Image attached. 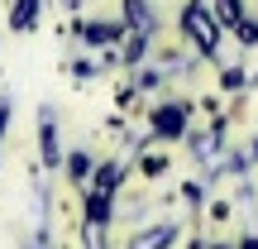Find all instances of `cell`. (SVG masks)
<instances>
[{"label":"cell","mask_w":258,"mask_h":249,"mask_svg":"<svg viewBox=\"0 0 258 249\" xmlns=\"http://www.w3.org/2000/svg\"><path fill=\"white\" fill-rule=\"evenodd\" d=\"M5 120H10V111H5V106H0V134H5Z\"/></svg>","instance_id":"cell-14"},{"label":"cell","mask_w":258,"mask_h":249,"mask_svg":"<svg viewBox=\"0 0 258 249\" xmlns=\"http://www.w3.org/2000/svg\"><path fill=\"white\" fill-rule=\"evenodd\" d=\"M215 249H230V244H215Z\"/></svg>","instance_id":"cell-16"},{"label":"cell","mask_w":258,"mask_h":249,"mask_svg":"<svg viewBox=\"0 0 258 249\" xmlns=\"http://www.w3.org/2000/svg\"><path fill=\"white\" fill-rule=\"evenodd\" d=\"M34 19H38V0H15V15H10V29H34Z\"/></svg>","instance_id":"cell-4"},{"label":"cell","mask_w":258,"mask_h":249,"mask_svg":"<svg viewBox=\"0 0 258 249\" xmlns=\"http://www.w3.org/2000/svg\"><path fill=\"white\" fill-rule=\"evenodd\" d=\"M196 249H201V244H196Z\"/></svg>","instance_id":"cell-17"},{"label":"cell","mask_w":258,"mask_h":249,"mask_svg":"<svg viewBox=\"0 0 258 249\" xmlns=\"http://www.w3.org/2000/svg\"><path fill=\"white\" fill-rule=\"evenodd\" d=\"M124 24L129 29H148V5H144V0H124Z\"/></svg>","instance_id":"cell-9"},{"label":"cell","mask_w":258,"mask_h":249,"mask_svg":"<svg viewBox=\"0 0 258 249\" xmlns=\"http://www.w3.org/2000/svg\"><path fill=\"white\" fill-rule=\"evenodd\" d=\"M182 29L201 43V53H215V43H220V34H215V19L206 15V5L201 0H191L186 5V15H182Z\"/></svg>","instance_id":"cell-1"},{"label":"cell","mask_w":258,"mask_h":249,"mask_svg":"<svg viewBox=\"0 0 258 249\" xmlns=\"http://www.w3.org/2000/svg\"><path fill=\"white\" fill-rule=\"evenodd\" d=\"M215 15H220V24H234V29L244 24V19H239V0H220V5H215Z\"/></svg>","instance_id":"cell-11"},{"label":"cell","mask_w":258,"mask_h":249,"mask_svg":"<svg viewBox=\"0 0 258 249\" xmlns=\"http://www.w3.org/2000/svg\"><path fill=\"white\" fill-rule=\"evenodd\" d=\"M115 187H120V168H115V163H105V168H96V192H105V196H110Z\"/></svg>","instance_id":"cell-8"},{"label":"cell","mask_w":258,"mask_h":249,"mask_svg":"<svg viewBox=\"0 0 258 249\" xmlns=\"http://www.w3.org/2000/svg\"><path fill=\"white\" fill-rule=\"evenodd\" d=\"M167 240H172V225H153L148 235H139V240H134V249H163Z\"/></svg>","instance_id":"cell-6"},{"label":"cell","mask_w":258,"mask_h":249,"mask_svg":"<svg viewBox=\"0 0 258 249\" xmlns=\"http://www.w3.org/2000/svg\"><path fill=\"white\" fill-rule=\"evenodd\" d=\"M86 168H91V158H86L82 148H77V154H67V177H72V182H82Z\"/></svg>","instance_id":"cell-10"},{"label":"cell","mask_w":258,"mask_h":249,"mask_svg":"<svg viewBox=\"0 0 258 249\" xmlns=\"http://www.w3.org/2000/svg\"><path fill=\"white\" fill-rule=\"evenodd\" d=\"M253 154H258V139H253Z\"/></svg>","instance_id":"cell-15"},{"label":"cell","mask_w":258,"mask_h":249,"mask_svg":"<svg viewBox=\"0 0 258 249\" xmlns=\"http://www.w3.org/2000/svg\"><path fill=\"white\" fill-rule=\"evenodd\" d=\"M38 144H43V163H48V168H57V163H62V154H57V129H53V120H43V129H38Z\"/></svg>","instance_id":"cell-5"},{"label":"cell","mask_w":258,"mask_h":249,"mask_svg":"<svg viewBox=\"0 0 258 249\" xmlns=\"http://www.w3.org/2000/svg\"><path fill=\"white\" fill-rule=\"evenodd\" d=\"M239 38H244V43H258V24H249V19H244V24H239Z\"/></svg>","instance_id":"cell-12"},{"label":"cell","mask_w":258,"mask_h":249,"mask_svg":"<svg viewBox=\"0 0 258 249\" xmlns=\"http://www.w3.org/2000/svg\"><path fill=\"white\" fill-rule=\"evenodd\" d=\"M239 249H258V235H249V240H244V244H239Z\"/></svg>","instance_id":"cell-13"},{"label":"cell","mask_w":258,"mask_h":249,"mask_svg":"<svg viewBox=\"0 0 258 249\" xmlns=\"http://www.w3.org/2000/svg\"><path fill=\"white\" fill-rule=\"evenodd\" d=\"M148 125H153V134H158V139H177V134L186 129V106H182V101H167V106H158Z\"/></svg>","instance_id":"cell-2"},{"label":"cell","mask_w":258,"mask_h":249,"mask_svg":"<svg viewBox=\"0 0 258 249\" xmlns=\"http://www.w3.org/2000/svg\"><path fill=\"white\" fill-rule=\"evenodd\" d=\"M82 34L91 38V43H115V38H120V24H82Z\"/></svg>","instance_id":"cell-7"},{"label":"cell","mask_w":258,"mask_h":249,"mask_svg":"<svg viewBox=\"0 0 258 249\" xmlns=\"http://www.w3.org/2000/svg\"><path fill=\"white\" fill-rule=\"evenodd\" d=\"M105 221H110V196H105V192H91V196H86V225L101 230Z\"/></svg>","instance_id":"cell-3"}]
</instances>
